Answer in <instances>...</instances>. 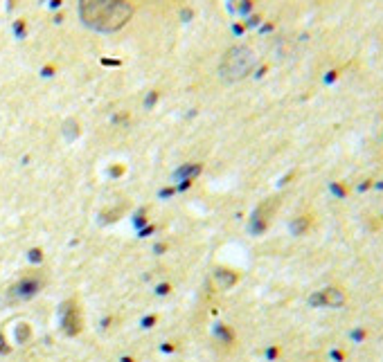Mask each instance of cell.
<instances>
[{"instance_id":"cell-1","label":"cell","mask_w":383,"mask_h":362,"mask_svg":"<svg viewBox=\"0 0 383 362\" xmlns=\"http://www.w3.org/2000/svg\"><path fill=\"white\" fill-rule=\"evenodd\" d=\"M128 0H79V16L86 25L102 32L120 30L131 18Z\"/></svg>"},{"instance_id":"cell-2","label":"cell","mask_w":383,"mask_h":362,"mask_svg":"<svg viewBox=\"0 0 383 362\" xmlns=\"http://www.w3.org/2000/svg\"><path fill=\"white\" fill-rule=\"evenodd\" d=\"M255 61H257V56L251 48H246V45H235V48H230L226 54H223L221 63H219V74H221V79L228 83L241 81V79L253 70Z\"/></svg>"},{"instance_id":"cell-3","label":"cell","mask_w":383,"mask_h":362,"mask_svg":"<svg viewBox=\"0 0 383 362\" xmlns=\"http://www.w3.org/2000/svg\"><path fill=\"white\" fill-rule=\"evenodd\" d=\"M251 7H253V0H241V7H239V9L244 11V14H246V11H251Z\"/></svg>"},{"instance_id":"cell-4","label":"cell","mask_w":383,"mask_h":362,"mask_svg":"<svg viewBox=\"0 0 383 362\" xmlns=\"http://www.w3.org/2000/svg\"><path fill=\"white\" fill-rule=\"evenodd\" d=\"M259 18H261V16H251V18H248V27H255V25H259Z\"/></svg>"},{"instance_id":"cell-5","label":"cell","mask_w":383,"mask_h":362,"mask_svg":"<svg viewBox=\"0 0 383 362\" xmlns=\"http://www.w3.org/2000/svg\"><path fill=\"white\" fill-rule=\"evenodd\" d=\"M336 77H338V70H336V72H329V74H327V81H334Z\"/></svg>"}]
</instances>
